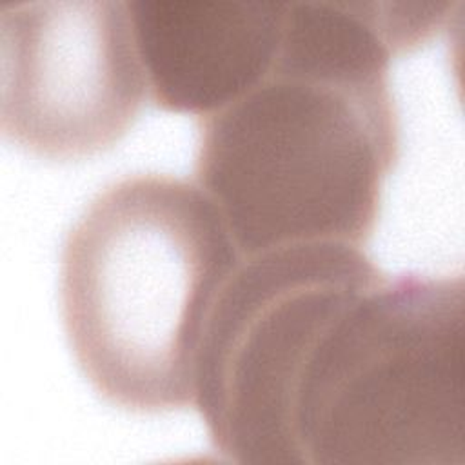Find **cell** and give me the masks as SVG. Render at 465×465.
I'll return each instance as SVG.
<instances>
[{
	"instance_id": "6da1fadb",
	"label": "cell",
	"mask_w": 465,
	"mask_h": 465,
	"mask_svg": "<svg viewBox=\"0 0 465 465\" xmlns=\"http://www.w3.org/2000/svg\"><path fill=\"white\" fill-rule=\"evenodd\" d=\"M380 2H287L267 74L198 124L196 185L242 254L361 247L400 154Z\"/></svg>"
},
{
	"instance_id": "7a4b0ae2",
	"label": "cell",
	"mask_w": 465,
	"mask_h": 465,
	"mask_svg": "<svg viewBox=\"0 0 465 465\" xmlns=\"http://www.w3.org/2000/svg\"><path fill=\"white\" fill-rule=\"evenodd\" d=\"M242 254L213 200L156 173L104 187L60 254V312L74 360L116 407L194 403L202 340Z\"/></svg>"
},
{
	"instance_id": "3957f363",
	"label": "cell",
	"mask_w": 465,
	"mask_h": 465,
	"mask_svg": "<svg viewBox=\"0 0 465 465\" xmlns=\"http://www.w3.org/2000/svg\"><path fill=\"white\" fill-rule=\"evenodd\" d=\"M461 274L381 272L302 372L291 465H465Z\"/></svg>"
},
{
	"instance_id": "277c9868",
	"label": "cell",
	"mask_w": 465,
	"mask_h": 465,
	"mask_svg": "<svg viewBox=\"0 0 465 465\" xmlns=\"http://www.w3.org/2000/svg\"><path fill=\"white\" fill-rule=\"evenodd\" d=\"M381 271L358 245L314 242L242 258L209 318L194 403L227 461L287 465L305 361L340 309Z\"/></svg>"
},
{
	"instance_id": "5b68a950",
	"label": "cell",
	"mask_w": 465,
	"mask_h": 465,
	"mask_svg": "<svg viewBox=\"0 0 465 465\" xmlns=\"http://www.w3.org/2000/svg\"><path fill=\"white\" fill-rule=\"evenodd\" d=\"M5 138L49 160L114 147L145 96L129 2L36 0L0 9Z\"/></svg>"
},
{
	"instance_id": "8992f818",
	"label": "cell",
	"mask_w": 465,
	"mask_h": 465,
	"mask_svg": "<svg viewBox=\"0 0 465 465\" xmlns=\"http://www.w3.org/2000/svg\"><path fill=\"white\" fill-rule=\"evenodd\" d=\"M287 2L131 0L147 94L205 116L258 84L282 40Z\"/></svg>"
}]
</instances>
